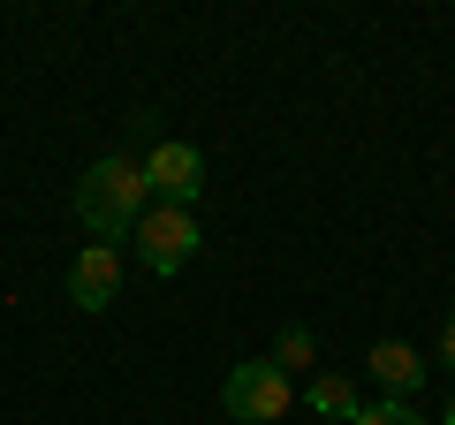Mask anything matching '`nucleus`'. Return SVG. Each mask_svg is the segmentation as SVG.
<instances>
[{
	"instance_id": "obj_6",
	"label": "nucleus",
	"mask_w": 455,
	"mask_h": 425,
	"mask_svg": "<svg viewBox=\"0 0 455 425\" xmlns=\"http://www.w3.org/2000/svg\"><path fill=\"white\" fill-rule=\"evenodd\" d=\"M364 373H372L379 388H387V403H410V395L425 388V373H433V365L418 357V342H395V334H387V342H372V349H364Z\"/></svg>"
},
{
	"instance_id": "obj_9",
	"label": "nucleus",
	"mask_w": 455,
	"mask_h": 425,
	"mask_svg": "<svg viewBox=\"0 0 455 425\" xmlns=\"http://www.w3.org/2000/svg\"><path fill=\"white\" fill-rule=\"evenodd\" d=\"M357 425H425V418H418L410 403H387V395H379V403H364V410H357Z\"/></svg>"
},
{
	"instance_id": "obj_4",
	"label": "nucleus",
	"mask_w": 455,
	"mask_h": 425,
	"mask_svg": "<svg viewBox=\"0 0 455 425\" xmlns=\"http://www.w3.org/2000/svg\"><path fill=\"white\" fill-rule=\"evenodd\" d=\"M145 182H152V205H197V190H205V152L182 145V137H160L145 152Z\"/></svg>"
},
{
	"instance_id": "obj_10",
	"label": "nucleus",
	"mask_w": 455,
	"mask_h": 425,
	"mask_svg": "<svg viewBox=\"0 0 455 425\" xmlns=\"http://www.w3.org/2000/svg\"><path fill=\"white\" fill-rule=\"evenodd\" d=\"M440 365H448V373H455V311H448V319H440Z\"/></svg>"
},
{
	"instance_id": "obj_8",
	"label": "nucleus",
	"mask_w": 455,
	"mask_h": 425,
	"mask_svg": "<svg viewBox=\"0 0 455 425\" xmlns=\"http://www.w3.org/2000/svg\"><path fill=\"white\" fill-rule=\"evenodd\" d=\"M274 365H281V373H304V365H319V334H311L304 319H289V327L274 334Z\"/></svg>"
},
{
	"instance_id": "obj_12",
	"label": "nucleus",
	"mask_w": 455,
	"mask_h": 425,
	"mask_svg": "<svg viewBox=\"0 0 455 425\" xmlns=\"http://www.w3.org/2000/svg\"><path fill=\"white\" fill-rule=\"evenodd\" d=\"M311 425H326V418H311Z\"/></svg>"
},
{
	"instance_id": "obj_7",
	"label": "nucleus",
	"mask_w": 455,
	"mask_h": 425,
	"mask_svg": "<svg viewBox=\"0 0 455 425\" xmlns=\"http://www.w3.org/2000/svg\"><path fill=\"white\" fill-rule=\"evenodd\" d=\"M304 410H311V418H326V425H357L364 395L349 388L341 373H311V380H304Z\"/></svg>"
},
{
	"instance_id": "obj_2",
	"label": "nucleus",
	"mask_w": 455,
	"mask_h": 425,
	"mask_svg": "<svg viewBox=\"0 0 455 425\" xmlns=\"http://www.w3.org/2000/svg\"><path fill=\"white\" fill-rule=\"evenodd\" d=\"M220 403H228V418H243V425H274V418H289L296 388H289V373L274 357H243V365H228Z\"/></svg>"
},
{
	"instance_id": "obj_5",
	"label": "nucleus",
	"mask_w": 455,
	"mask_h": 425,
	"mask_svg": "<svg viewBox=\"0 0 455 425\" xmlns=\"http://www.w3.org/2000/svg\"><path fill=\"white\" fill-rule=\"evenodd\" d=\"M122 296V251L114 244H84L76 266H68V304L76 311H107Z\"/></svg>"
},
{
	"instance_id": "obj_1",
	"label": "nucleus",
	"mask_w": 455,
	"mask_h": 425,
	"mask_svg": "<svg viewBox=\"0 0 455 425\" xmlns=\"http://www.w3.org/2000/svg\"><path fill=\"white\" fill-rule=\"evenodd\" d=\"M152 212V182L137 152H107L76 175V221L92 229V244H114V236H137V221Z\"/></svg>"
},
{
	"instance_id": "obj_3",
	"label": "nucleus",
	"mask_w": 455,
	"mask_h": 425,
	"mask_svg": "<svg viewBox=\"0 0 455 425\" xmlns=\"http://www.w3.org/2000/svg\"><path fill=\"white\" fill-rule=\"evenodd\" d=\"M197 244H205V229H197L190 205H152L145 221H137V259H145V274H182V266L197 259Z\"/></svg>"
},
{
	"instance_id": "obj_11",
	"label": "nucleus",
	"mask_w": 455,
	"mask_h": 425,
	"mask_svg": "<svg viewBox=\"0 0 455 425\" xmlns=\"http://www.w3.org/2000/svg\"><path fill=\"white\" fill-rule=\"evenodd\" d=\"M440 425H455V395H448V418H440Z\"/></svg>"
}]
</instances>
